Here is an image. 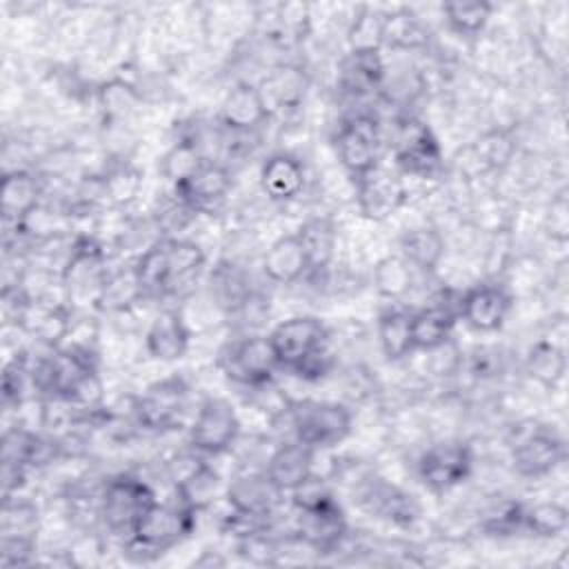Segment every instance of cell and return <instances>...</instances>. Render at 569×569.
Masks as SVG:
<instances>
[{
  "instance_id": "1",
  "label": "cell",
  "mask_w": 569,
  "mask_h": 569,
  "mask_svg": "<svg viewBox=\"0 0 569 569\" xmlns=\"http://www.w3.org/2000/svg\"><path fill=\"white\" fill-rule=\"evenodd\" d=\"M267 336L280 371L302 380H320L331 369L329 331L320 318L291 316L278 322Z\"/></svg>"
},
{
  "instance_id": "2",
  "label": "cell",
  "mask_w": 569,
  "mask_h": 569,
  "mask_svg": "<svg viewBox=\"0 0 569 569\" xmlns=\"http://www.w3.org/2000/svg\"><path fill=\"white\" fill-rule=\"evenodd\" d=\"M198 511L182 502H158L153 500L133 522L127 545L133 551L164 553L187 540L196 527Z\"/></svg>"
},
{
  "instance_id": "3",
  "label": "cell",
  "mask_w": 569,
  "mask_h": 569,
  "mask_svg": "<svg viewBox=\"0 0 569 569\" xmlns=\"http://www.w3.org/2000/svg\"><path fill=\"white\" fill-rule=\"evenodd\" d=\"M289 422L296 440L316 451L340 445L351 433L349 407L329 400H300L289 407Z\"/></svg>"
},
{
  "instance_id": "4",
  "label": "cell",
  "mask_w": 569,
  "mask_h": 569,
  "mask_svg": "<svg viewBox=\"0 0 569 569\" xmlns=\"http://www.w3.org/2000/svg\"><path fill=\"white\" fill-rule=\"evenodd\" d=\"M218 367L222 373L244 387H267L280 371L269 336L249 333L231 340L218 356Z\"/></svg>"
},
{
  "instance_id": "5",
  "label": "cell",
  "mask_w": 569,
  "mask_h": 569,
  "mask_svg": "<svg viewBox=\"0 0 569 569\" xmlns=\"http://www.w3.org/2000/svg\"><path fill=\"white\" fill-rule=\"evenodd\" d=\"M382 129L376 116L358 113L342 122L336 133V153L351 180H360L380 164Z\"/></svg>"
},
{
  "instance_id": "6",
  "label": "cell",
  "mask_w": 569,
  "mask_h": 569,
  "mask_svg": "<svg viewBox=\"0 0 569 569\" xmlns=\"http://www.w3.org/2000/svg\"><path fill=\"white\" fill-rule=\"evenodd\" d=\"M240 436V418L233 405L220 396H207L189 427V449L200 456L229 451Z\"/></svg>"
},
{
  "instance_id": "7",
  "label": "cell",
  "mask_w": 569,
  "mask_h": 569,
  "mask_svg": "<svg viewBox=\"0 0 569 569\" xmlns=\"http://www.w3.org/2000/svg\"><path fill=\"white\" fill-rule=\"evenodd\" d=\"M471 469L473 453L462 440L436 442L418 460V478L436 496L460 487L471 476Z\"/></svg>"
},
{
  "instance_id": "8",
  "label": "cell",
  "mask_w": 569,
  "mask_h": 569,
  "mask_svg": "<svg viewBox=\"0 0 569 569\" xmlns=\"http://www.w3.org/2000/svg\"><path fill=\"white\" fill-rule=\"evenodd\" d=\"M153 500L156 496L144 480L131 473H120L107 480L100 496V513L111 531L129 536L138 516Z\"/></svg>"
},
{
  "instance_id": "9",
  "label": "cell",
  "mask_w": 569,
  "mask_h": 569,
  "mask_svg": "<svg viewBox=\"0 0 569 569\" xmlns=\"http://www.w3.org/2000/svg\"><path fill=\"white\" fill-rule=\"evenodd\" d=\"M396 171L420 180H436L445 171V156L436 133L422 124L411 122L396 147Z\"/></svg>"
},
{
  "instance_id": "10",
  "label": "cell",
  "mask_w": 569,
  "mask_h": 569,
  "mask_svg": "<svg viewBox=\"0 0 569 569\" xmlns=\"http://www.w3.org/2000/svg\"><path fill=\"white\" fill-rule=\"evenodd\" d=\"M567 456L565 440L545 427H533L511 449V465L520 478L540 480L549 476Z\"/></svg>"
},
{
  "instance_id": "11",
  "label": "cell",
  "mask_w": 569,
  "mask_h": 569,
  "mask_svg": "<svg viewBox=\"0 0 569 569\" xmlns=\"http://www.w3.org/2000/svg\"><path fill=\"white\" fill-rule=\"evenodd\" d=\"M284 491L273 485V480L260 473H242L233 478L224 489V500L233 516L262 522L276 513L282 502Z\"/></svg>"
},
{
  "instance_id": "12",
  "label": "cell",
  "mask_w": 569,
  "mask_h": 569,
  "mask_svg": "<svg viewBox=\"0 0 569 569\" xmlns=\"http://www.w3.org/2000/svg\"><path fill=\"white\" fill-rule=\"evenodd\" d=\"M511 305L513 298L507 287L498 282H478L460 296L458 316L467 322L469 329L478 333H491L505 325Z\"/></svg>"
},
{
  "instance_id": "13",
  "label": "cell",
  "mask_w": 569,
  "mask_h": 569,
  "mask_svg": "<svg viewBox=\"0 0 569 569\" xmlns=\"http://www.w3.org/2000/svg\"><path fill=\"white\" fill-rule=\"evenodd\" d=\"M353 184H356L358 209L369 220L389 218L400 209L407 196L400 173L387 169L382 162L373 171L356 180Z\"/></svg>"
},
{
  "instance_id": "14",
  "label": "cell",
  "mask_w": 569,
  "mask_h": 569,
  "mask_svg": "<svg viewBox=\"0 0 569 569\" xmlns=\"http://www.w3.org/2000/svg\"><path fill=\"white\" fill-rule=\"evenodd\" d=\"M187 387L178 378L156 382L142 398L136 400L133 411L144 429H173L184 411Z\"/></svg>"
},
{
  "instance_id": "15",
  "label": "cell",
  "mask_w": 569,
  "mask_h": 569,
  "mask_svg": "<svg viewBox=\"0 0 569 569\" xmlns=\"http://www.w3.org/2000/svg\"><path fill=\"white\" fill-rule=\"evenodd\" d=\"M218 118L224 129L233 133H247L262 127L271 118V113L262 100L258 84L238 82L227 91L224 100L220 102Z\"/></svg>"
},
{
  "instance_id": "16",
  "label": "cell",
  "mask_w": 569,
  "mask_h": 569,
  "mask_svg": "<svg viewBox=\"0 0 569 569\" xmlns=\"http://www.w3.org/2000/svg\"><path fill=\"white\" fill-rule=\"evenodd\" d=\"M231 189V171L213 160H207L198 171H193L187 180L173 187L176 198L182 207L191 211L209 209L216 202L224 200Z\"/></svg>"
},
{
  "instance_id": "17",
  "label": "cell",
  "mask_w": 569,
  "mask_h": 569,
  "mask_svg": "<svg viewBox=\"0 0 569 569\" xmlns=\"http://www.w3.org/2000/svg\"><path fill=\"white\" fill-rule=\"evenodd\" d=\"M191 331L178 309H162L144 333L147 353L160 362L180 360L189 349Z\"/></svg>"
},
{
  "instance_id": "18",
  "label": "cell",
  "mask_w": 569,
  "mask_h": 569,
  "mask_svg": "<svg viewBox=\"0 0 569 569\" xmlns=\"http://www.w3.org/2000/svg\"><path fill=\"white\" fill-rule=\"evenodd\" d=\"M316 453H318L316 449H311L309 445H302L300 440L284 442L269 456L264 473L273 480L278 489H282L284 493H291L316 473V467H313Z\"/></svg>"
},
{
  "instance_id": "19",
  "label": "cell",
  "mask_w": 569,
  "mask_h": 569,
  "mask_svg": "<svg viewBox=\"0 0 569 569\" xmlns=\"http://www.w3.org/2000/svg\"><path fill=\"white\" fill-rule=\"evenodd\" d=\"M309 271V256L298 233L276 238L262 256V273L276 284H293Z\"/></svg>"
},
{
  "instance_id": "20",
  "label": "cell",
  "mask_w": 569,
  "mask_h": 569,
  "mask_svg": "<svg viewBox=\"0 0 569 569\" xmlns=\"http://www.w3.org/2000/svg\"><path fill=\"white\" fill-rule=\"evenodd\" d=\"M260 187L273 202L296 200L305 187V167L289 151L271 153L260 167Z\"/></svg>"
},
{
  "instance_id": "21",
  "label": "cell",
  "mask_w": 569,
  "mask_h": 569,
  "mask_svg": "<svg viewBox=\"0 0 569 569\" xmlns=\"http://www.w3.org/2000/svg\"><path fill=\"white\" fill-rule=\"evenodd\" d=\"M307 87H309V78L305 69L298 64H280L271 69V73H267L258 84L271 116L278 111L298 109L305 100Z\"/></svg>"
},
{
  "instance_id": "22",
  "label": "cell",
  "mask_w": 569,
  "mask_h": 569,
  "mask_svg": "<svg viewBox=\"0 0 569 569\" xmlns=\"http://www.w3.org/2000/svg\"><path fill=\"white\" fill-rule=\"evenodd\" d=\"M458 309L449 305H431L411 311V338L413 351H431L451 338L453 325L458 320Z\"/></svg>"
},
{
  "instance_id": "23",
  "label": "cell",
  "mask_w": 569,
  "mask_h": 569,
  "mask_svg": "<svg viewBox=\"0 0 569 569\" xmlns=\"http://www.w3.org/2000/svg\"><path fill=\"white\" fill-rule=\"evenodd\" d=\"M400 256L413 271L433 273L445 258V238L436 227H413L400 236Z\"/></svg>"
},
{
  "instance_id": "24",
  "label": "cell",
  "mask_w": 569,
  "mask_h": 569,
  "mask_svg": "<svg viewBox=\"0 0 569 569\" xmlns=\"http://www.w3.org/2000/svg\"><path fill=\"white\" fill-rule=\"evenodd\" d=\"M38 178L29 171H7L0 180V209L4 220L18 222L29 209H33L40 200Z\"/></svg>"
},
{
  "instance_id": "25",
  "label": "cell",
  "mask_w": 569,
  "mask_h": 569,
  "mask_svg": "<svg viewBox=\"0 0 569 569\" xmlns=\"http://www.w3.org/2000/svg\"><path fill=\"white\" fill-rule=\"evenodd\" d=\"M378 345L387 360L398 362L413 351L411 338V311L389 307L378 316Z\"/></svg>"
},
{
  "instance_id": "26",
  "label": "cell",
  "mask_w": 569,
  "mask_h": 569,
  "mask_svg": "<svg viewBox=\"0 0 569 569\" xmlns=\"http://www.w3.org/2000/svg\"><path fill=\"white\" fill-rule=\"evenodd\" d=\"M136 280L142 289L144 298L164 296L169 287V256H167V238L149 244L138 260L131 264Z\"/></svg>"
},
{
  "instance_id": "27",
  "label": "cell",
  "mask_w": 569,
  "mask_h": 569,
  "mask_svg": "<svg viewBox=\"0 0 569 569\" xmlns=\"http://www.w3.org/2000/svg\"><path fill=\"white\" fill-rule=\"evenodd\" d=\"M429 40V31L422 20L407 7L385 13L382 44L391 49H420Z\"/></svg>"
},
{
  "instance_id": "28",
  "label": "cell",
  "mask_w": 569,
  "mask_h": 569,
  "mask_svg": "<svg viewBox=\"0 0 569 569\" xmlns=\"http://www.w3.org/2000/svg\"><path fill=\"white\" fill-rule=\"evenodd\" d=\"M569 527V511L556 500H542L529 507H522L520 529L536 538H558Z\"/></svg>"
},
{
  "instance_id": "29",
  "label": "cell",
  "mask_w": 569,
  "mask_h": 569,
  "mask_svg": "<svg viewBox=\"0 0 569 569\" xmlns=\"http://www.w3.org/2000/svg\"><path fill=\"white\" fill-rule=\"evenodd\" d=\"M373 287L380 298L402 300L413 287V267L400 256H385L373 267Z\"/></svg>"
},
{
  "instance_id": "30",
  "label": "cell",
  "mask_w": 569,
  "mask_h": 569,
  "mask_svg": "<svg viewBox=\"0 0 569 569\" xmlns=\"http://www.w3.org/2000/svg\"><path fill=\"white\" fill-rule=\"evenodd\" d=\"M167 256H169V287L167 293L176 291L180 284L193 280L204 267V251L200 244L191 240L167 238Z\"/></svg>"
},
{
  "instance_id": "31",
  "label": "cell",
  "mask_w": 569,
  "mask_h": 569,
  "mask_svg": "<svg viewBox=\"0 0 569 569\" xmlns=\"http://www.w3.org/2000/svg\"><path fill=\"white\" fill-rule=\"evenodd\" d=\"M493 13V4L485 0L473 2H445L442 4V18L449 31L462 38H476L485 31L489 18Z\"/></svg>"
},
{
  "instance_id": "32",
  "label": "cell",
  "mask_w": 569,
  "mask_h": 569,
  "mask_svg": "<svg viewBox=\"0 0 569 569\" xmlns=\"http://www.w3.org/2000/svg\"><path fill=\"white\" fill-rule=\"evenodd\" d=\"M385 78V62L380 51H349L342 62V82L351 91L376 89Z\"/></svg>"
},
{
  "instance_id": "33",
  "label": "cell",
  "mask_w": 569,
  "mask_h": 569,
  "mask_svg": "<svg viewBox=\"0 0 569 569\" xmlns=\"http://www.w3.org/2000/svg\"><path fill=\"white\" fill-rule=\"evenodd\" d=\"M296 233L305 244L311 271L325 269L336 251V227L327 218H311Z\"/></svg>"
},
{
  "instance_id": "34",
  "label": "cell",
  "mask_w": 569,
  "mask_h": 569,
  "mask_svg": "<svg viewBox=\"0 0 569 569\" xmlns=\"http://www.w3.org/2000/svg\"><path fill=\"white\" fill-rule=\"evenodd\" d=\"M142 289L136 280L133 267L113 276H104L98 293H96V302L100 309L104 311H124L131 305H136L138 300H142Z\"/></svg>"
},
{
  "instance_id": "35",
  "label": "cell",
  "mask_w": 569,
  "mask_h": 569,
  "mask_svg": "<svg viewBox=\"0 0 569 569\" xmlns=\"http://www.w3.org/2000/svg\"><path fill=\"white\" fill-rule=\"evenodd\" d=\"M207 158L200 151V144L193 138L178 140L160 160L162 176L176 187L178 182L187 180L193 171H198Z\"/></svg>"
},
{
  "instance_id": "36",
  "label": "cell",
  "mask_w": 569,
  "mask_h": 569,
  "mask_svg": "<svg viewBox=\"0 0 569 569\" xmlns=\"http://www.w3.org/2000/svg\"><path fill=\"white\" fill-rule=\"evenodd\" d=\"M382 22L385 13L371 7H362L351 20L347 40L351 51H380L382 47Z\"/></svg>"
},
{
  "instance_id": "37",
  "label": "cell",
  "mask_w": 569,
  "mask_h": 569,
  "mask_svg": "<svg viewBox=\"0 0 569 569\" xmlns=\"http://www.w3.org/2000/svg\"><path fill=\"white\" fill-rule=\"evenodd\" d=\"M142 189V171L129 162L111 167L102 178V191L113 204H129Z\"/></svg>"
},
{
  "instance_id": "38",
  "label": "cell",
  "mask_w": 569,
  "mask_h": 569,
  "mask_svg": "<svg viewBox=\"0 0 569 569\" xmlns=\"http://www.w3.org/2000/svg\"><path fill=\"white\" fill-rule=\"evenodd\" d=\"M38 509L29 500L4 496L2 536H36Z\"/></svg>"
},
{
  "instance_id": "39",
  "label": "cell",
  "mask_w": 569,
  "mask_h": 569,
  "mask_svg": "<svg viewBox=\"0 0 569 569\" xmlns=\"http://www.w3.org/2000/svg\"><path fill=\"white\" fill-rule=\"evenodd\" d=\"M565 351L556 342H538L529 356L531 373L551 387L565 376Z\"/></svg>"
},
{
  "instance_id": "40",
  "label": "cell",
  "mask_w": 569,
  "mask_h": 569,
  "mask_svg": "<svg viewBox=\"0 0 569 569\" xmlns=\"http://www.w3.org/2000/svg\"><path fill=\"white\" fill-rule=\"evenodd\" d=\"M376 505H378V511L385 518L393 520L396 525H411L420 516V509L413 496L393 487H385L376 491Z\"/></svg>"
},
{
  "instance_id": "41",
  "label": "cell",
  "mask_w": 569,
  "mask_h": 569,
  "mask_svg": "<svg viewBox=\"0 0 569 569\" xmlns=\"http://www.w3.org/2000/svg\"><path fill=\"white\" fill-rule=\"evenodd\" d=\"M36 553V536H2V567L29 565Z\"/></svg>"
},
{
  "instance_id": "42",
  "label": "cell",
  "mask_w": 569,
  "mask_h": 569,
  "mask_svg": "<svg viewBox=\"0 0 569 569\" xmlns=\"http://www.w3.org/2000/svg\"><path fill=\"white\" fill-rule=\"evenodd\" d=\"M547 229H549L551 240L567 242V238H569V202H567L565 191H560L551 200V207L547 213Z\"/></svg>"
},
{
  "instance_id": "43",
  "label": "cell",
  "mask_w": 569,
  "mask_h": 569,
  "mask_svg": "<svg viewBox=\"0 0 569 569\" xmlns=\"http://www.w3.org/2000/svg\"><path fill=\"white\" fill-rule=\"evenodd\" d=\"M513 144L505 133H491L487 136L480 144H478V156L489 164V167H498L505 164L511 158Z\"/></svg>"
}]
</instances>
